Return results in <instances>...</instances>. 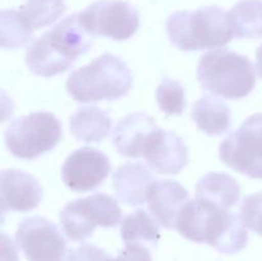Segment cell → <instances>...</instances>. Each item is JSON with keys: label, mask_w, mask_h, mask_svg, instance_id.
<instances>
[{"label": "cell", "mask_w": 262, "mask_h": 261, "mask_svg": "<svg viewBox=\"0 0 262 261\" xmlns=\"http://www.w3.org/2000/svg\"><path fill=\"white\" fill-rule=\"evenodd\" d=\"M182 237L196 243H207L223 253L245 250L248 233L239 216L197 200L188 201L177 222Z\"/></svg>", "instance_id": "obj_1"}, {"label": "cell", "mask_w": 262, "mask_h": 261, "mask_svg": "<svg viewBox=\"0 0 262 261\" xmlns=\"http://www.w3.org/2000/svg\"><path fill=\"white\" fill-rule=\"evenodd\" d=\"M91 45L90 35L82 28L76 13L32 41L27 48L26 63L32 73L53 77L68 71Z\"/></svg>", "instance_id": "obj_2"}, {"label": "cell", "mask_w": 262, "mask_h": 261, "mask_svg": "<svg viewBox=\"0 0 262 261\" xmlns=\"http://www.w3.org/2000/svg\"><path fill=\"white\" fill-rule=\"evenodd\" d=\"M166 32L183 51L222 48L234 37L228 12L215 5L173 13L166 20Z\"/></svg>", "instance_id": "obj_3"}, {"label": "cell", "mask_w": 262, "mask_h": 261, "mask_svg": "<svg viewBox=\"0 0 262 261\" xmlns=\"http://www.w3.org/2000/svg\"><path fill=\"white\" fill-rule=\"evenodd\" d=\"M132 72L124 60L104 54L77 71L67 81V91L78 102L118 100L132 89Z\"/></svg>", "instance_id": "obj_4"}, {"label": "cell", "mask_w": 262, "mask_h": 261, "mask_svg": "<svg viewBox=\"0 0 262 261\" xmlns=\"http://www.w3.org/2000/svg\"><path fill=\"white\" fill-rule=\"evenodd\" d=\"M197 78L206 91L237 100L251 94L256 84V72L247 56L228 49H216L201 56Z\"/></svg>", "instance_id": "obj_5"}, {"label": "cell", "mask_w": 262, "mask_h": 261, "mask_svg": "<svg viewBox=\"0 0 262 261\" xmlns=\"http://www.w3.org/2000/svg\"><path fill=\"white\" fill-rule=\"evenodd\" d=\"M5 146L15 158L33 160L53 150L61 138V124L50 112L17 118L4 133Z\"/></svg>", "instance_id": "obj_6"}, {"label": "cell", "mask_w": 262, "mask_h": 261, "mask_svg": "<svg viewBox=\"0 0 262 261\" xmlns=\"http://www.w3.org/2000/svg\"><path fill=\"white\" fill-rule=\"evenodd\" d=\"M122 210L109 194L96 193L69 202L59 219L67 237L81 242L92 235L96 227L112 228L122 222Z\"/></svg>", "instance_id": "obj_7"}, {"label": "cell", "mask_w": 262, "mask_h": 261, "mask_svg": "<svg viewBox=\"0 0 262 261\" xmlns=\"http://www.w3.org/2000/svg\"><path fill=\"white\" fill-rule=\"evenodd\" d=\"M219 156L238 173L262 179V113L246 119L220 143Z\"/></svg>", "instance_id": "obj_8"}, {"label": "cell", "mask_w": 262, "mask_h": 261, "mask_svg": "<svg viewBox=\"0 0 262 261\" xmlns=\"http://www.w3.org/2000/svg\"><path fill=\"white\" fill-rule=\"evenodd\" d=\"M79 23L90 36L115 41L128 40L140 27V14L132 4L122 0H100L78 13Z\"/></svg>", "instance_id": "obj_9"}, {"label": "cell", "mask_w": 262, "mask_h": 261, "mask_svg": "<svg viewBox=\"0 0 262 261\" xmlns=\"http://www.w3.org/2000/svg\"><path fill=\"white\" fill-rule=\"evenodd\" d=\"M15 242L27 261H67V242L54 223L41 216L27 217L18 225Z\"/></svg>", "instance_id": "obj_10"}, {"label": "cell", "mask_w": 262, "mask_h": 261, "mask_svg": "<svg viewBox=\"0 0 262 261\" xmlns=\"http://www.w3.org/2000/svg\"><path fill=\"white\" fill-rule=\"evenodd\" d=\"M110 170V161L104 153L92 147H82L64 161L61 178L72 191L90 192L106 179Z\"/></svg>", "instance_id": "obj_11"}, {"label": "cell", "mask_w": 262, "mask_h": 261, "mask_svg": "<svg viewBox=\"0 0 262 261\" xmlns=\"http://www.w3.org/2000/svg\"><path fill=\"white\" fill-rule=\"evenodd\" d=\"M142 158L160 174H178L188 163V148L177 133L154 130L146 140Z\"/></svg>", "instance_id": "obj_12"}, {"label": "cell", "mask_w": 262, "mask_h": 261, "mask_svg": "<svg viewBox=\"0 0 262 261\" xmlns=\"http://www.w3.org/2000/svg\"><path fill=\"white\" fill-rule=\"evenodd\" d=\"M0 194L3 212H26L38 206L42 200V187L30 173L7 169L2 171Z\"/></svg>", "instance_id": "obj_13"}, {"label": "cell", "mask_w": 262, "mask_h": 261, "mask_svg": "<svg viewBox=\"0 0 262 261\" xmlns=\"http://www.w3.org/2000/svg\"><path fill=\"white\" fill-rule=\"evenodd\" d=\"M188 192L181 183L170 179L154 182L147 191L148 210L154 219L166 229L177 227L179 214L189 201Z\"/></svg>", "instance_id": "obj_14"}, {"label": "cell", "mask_w": 262, "mask_h": 261, "mask_svg": "<svg viewBox=\"0 0 262 261\" xmlns=\"http://www.w3.org/2000/svg\"><path fill=\"white\" fill-rule=\"evenodd\" d=\"M158 128L152 117L146 113H133L118 123L113 133V143L125 158H142L146 140Z\"/></svg>", "instance_id": "obj_15"}, {"label": "cell", "mask_w": 262, "mask_h": 261, "mask_svg": "<svg viewBox=\"0 0 262 261\" xmlns=\"http://www.w3.org/2000/svg\"><path fill=\"white\" fill-rule=\"evenodd\" d=\"M152 183L154 176L141 163H125L113 174V188L118 199L129 206L142 205Z\"/></svg>", "instance_id": "obj_16"}, {"label": "cell", "mask_w": 262, "mask_h": 261, "mask_svg": "<svg viewBox=\"0 0 262 261\" xmlns=\"http://www.w3.org/2000/svg\"><path fill=\"white\" fill-rule=\"evenodd\" d=\"M239 196V184L233 177L224 173L206 174L196 186L197 201L222 210H230L234 207Z\"/></svg>", "instance_id": "obj_17"}, {"label": "cell", "mask_w": 262, "mask_h": 261, "mask_svg": "<svg viewBox=\"0 0 262 261\" xmlns=\"http://www.w3.org/2000/svg\"><path fill=\"white\" fill-rule=\"evenodd\" d=\"M192 119L202 132L210 136H220L230 127V109L217 97L205 95L193 105Z\"/></svg>", "instance_id": "obj_18"}, {"label": "cell", "mask_w": 262, "mask_h": 261, "mask_svg": "<svg viewBox=\"0 0 262 261\" xmlns=\"http://www.w3.org/2000/svg\"><path fill=\"white\" fill-rule=\"evenodd\" d=\"M71 132L82 142H100L112 130V119L105 110L97 106L78 109L71 117Z\"/></svg>", "instance_id": "obj_19"}, {"label": "cell", "mask_w": 262, "mask_h": 261, "mask_svg": "<svg viewBox=\"0 0 262 261\" xmlns=\"http://www.w3.org/2000/svg\"><path fill=\"white\" fill-rule=\"evenodd\" d=\"M234 37H262V0H241L228 12Z\"/></svg>", "instance_id": "obj_20"}, {"label": "cell", "mask_w": 262, "mask_h": 261, "mask_svg": "<svg viewBox=\"0 0 262 261\" xmlns=\"http://www.w3.org/2000/svg\"><path fill=\"white\" fill-rule=\"evenodd\" d=\"M154 216L145 210H137L123 219L120 235L125 245H142L156 247L160 241V232Z\"/></svg>", "instance_id": "obj_21"}, {"label": "cell", "mask_w": 262, "mask_h": 261, "mask_svg": "<svg viewBox=\"0 0 262 261\" xmlns=\"http://www.w3.org/2000/svg\"><path fill=\"white\" fill-rule=\"evenodd\" d=\"M67 10L64 0H28L19 8V14L32 31L48 27Z\"/></svg>", "instance_id": "obj_22"}, {"label": "cell", "mask_w": 262, "mask_h": 261, "mask_svg": "<svg viewBox=\"0 0 262 261\" xmlns=\"http://www.w3.org/2000/svg\"><path fill=\"white\" fill-rule=\"evenodd\" d=\"M2 46L4 49L20 48L32 37L33 31L25 23L19 12L14 9L2 10L0 14Z\"/></svg>", "instance_id": "obj_23"}, {"label": "cell", "mask_w": 262, "mask_h": 261, "mask_svg": "<svg viewBox=\"0 0 262 261\" xmlns=\"http://www.w3.org/2000/svg\"><path fill=\"white\" fill-rule=\"evenodd\" d=\"M156 101L165 114L179 115L186 109V92L178 81L164 78L156 89Z\"/></svg>", "instance_id": "obj_24"}, {"label": "cell", "mask_w": 262, "mask_h": 261, "mask_svg": "<svg viewBox=\"0 0 262 261\" xmlns=\"http://www.w3.org/2000/svg\"><path fill=\"white\" fill-rule=\"evenodd\" d=\"M239 217L246 228L262 237V193H253L245 197L241 205Z\"/></svg>", "instance_id": "obj_25"}, {"label": "cell", "mask_w": 262, "mask_h": 261, "mask_svg": "<svg viewBox=\"0 0 262 261\" xmlns=\"http://www.w3.org/2000/svg\"><path fill=\"white\" fill-rule=\"evenodd\" d=\"M113 257L101 248L92 245H82L68 252L67 261H112Z\"/></svg>", "instance_id": "obj_26"}, {"label": "cell", "mask_w": 262, "mask_h": 261, "mask_svg": "<svg viewBox=\"0 0 262 261\" xmlns=\"http://www.w3.org/2000/svg\"><path fill=\"white\" fill-rule=\"evenodd\" d=\"M112 261H152V257L146 246L125 245V247Z\"/></svg>", "instance_id": "obj_27"}, {"label": "cell", "mask_w": 262, "mask_h": 261, "mask_svg": "<svg viewBox=\"0 0 262 261\" xmlns=\"http://www.w3.org/2000/svg\"><path fill=\"white\" fill-rule=\"evenodd\" d=\"M2 248H3V255L2 261H18L17 251H15L14 245L12 241L9 240L7 234L3 233L2 234Z\"/></svg>", "instance_id": "obj_28"}, {"label": "cell", "mask_w": 262, "mask_h": 261, "mask_svg": "<svg viewBox=\"0 0 262 261\" xmlns=\"http://www.w3.org/2000/svg\"><path fill=\"white\" fill-rule=\"evenodd\" d=\"M256 71L260 78H262V44L256 51Z\"/></svg>", "instance_id": "obj_29"}]
</instances>
